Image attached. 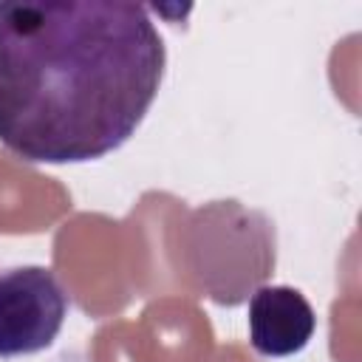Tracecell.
Here are the masks:
<instances>
[{"instance_id":"6da1fadb","label":"cell","mask_w":362,"mask_h":362,"mask_svg":"<svg viewBox=\"0 0 362 362\" xmlns=\"http://www.w3.org/2000/svg\"><path fill=\"white\" fill-rule=\"evenodd\" d=\"M167 45L144 6L0 3V144L31 164L119 150L153 107Z\"/></svg>"},{"instance_id":"7a4b0ae2","label":"cell","mask_w":362,"mask_h":362,"mask_svg":"<svg viewBox=\"0 0 362 362\" xmlns=\"http://www.w3.org/2000/svg\"><path fill=\"white\" fill-rule=\"evenodd\" d=\"M71 294L54 269L25 263L0 269V359L42 354L59 337Z\"/></svg>"},{"instance_id":"3957f363","label":"cell","mask_w":362,"mask_h":362,"mask_svg":"<svg viewBox=\"0 0 362 362\" xmlns=\"http://www.w3.org/2000/svg\"><path fill=\"white\" fill-rule=\"evenodd\" d=\"M246 325L249 342L260 356L286 359L311 342L317 331V314L300 288L263 286L249 300Z\"/></svg>"},{"instance_id":"277c9868","label":"cell","mask_w":362,"mask_h":362,"mask_svg":"<svg viewBox=\"0 0 362 362\" xmlns=\"http://www.w3.org/2000/svg\"><path fill=\"white\" fill-rule=\"evenodd\" d=\"M45 362H88V359H85V354H82V351H76V348H65V351L54 354V356H51V359H45Z\"/></svg>"}]
</instances>
